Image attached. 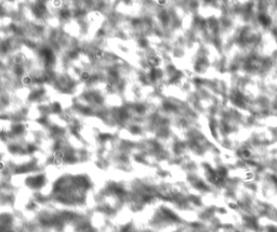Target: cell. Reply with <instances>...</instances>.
Returning a JSON list of instances; mask_svg holds the SVG:
<instances>
[{"mask_svg":"<svg viewBox=\"0 0 277 232\" xmlns=\"http://www.w3.org/2000/svg\"><path fill=\"white\" fill-rule=\"evenodd\" d=\"M253 177H254V174H253L252 172H247L245 174V180L246 181H251L253 179Z\"/></svg>","mask_w":277,"mask_h":232,"instance_id":"obj_1","label":"cell"},{"mask_svg":"<svg viewBox=\"0 0 277 232\" xmlns=\"http://www.w3.org/2000/svg\"><path fill=\"white\" fill-rule=\"evenodd\" d=\"M240 155H242V157H244V158H249V157L251 156V153H250L248 150H242Z\"/></svg>","mask_w":277,"mask_h":232,"instance_id":"obj_2","label":"cell"}]
</instances>
